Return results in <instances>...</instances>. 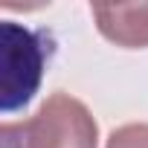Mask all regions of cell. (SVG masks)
<instances>
[{"mask_svg":"<svg viewBox=\"0 0 148 148\" xmlns=\"http://www.w3.org/2000/svg\"><path fill=\"white\" fill-rule=\"evenodd\" d=\"M99 125L84 102L64 90L52 93L35 116L6 122L0 131V148H96Z\"/></svg>","mask_w":148,"mask_h":148,"instance_id":"cell-1","label":"cell"},{"mask_svg":"<svg viewBox=\"0 0 148 148\" xmlns=\"http://www.w3.org/2000/svg\"><path fill=\"white\" fill-rule=\"evenodd\" d=\"M44 32L21 29L18 23L3 26V110L12 113L26 105L44 73Z\"/></svg>","mask_w":148,"mask_h":148,"instance_id":"cell-2","label":"cell"},{"mask_svg":"<svg viewBox=\"0 0 148 148\" xmlns=\"http://www.w3.org/2000/svg\"><path fill=\"white\" fill-rule=\"evenodd\" d=\"M96 29L102 38L122 49H145L148 47V3H125V6H90Z\"/></svg>","mask_w":148,"mask_h":148,"instance_id":"cell-3","label":"cell"},{"mask_svg":"<svg viewBox=\"0 0 148 148\" xmlns=\"http://www.w3.org/2000/svg\"><path fill=\"white\" fill-rule=\"evenodd\" d=\"M105 148H148V125L145 122H131L116 128L108 136Z\"/></svg>","mask_w":148,"mask_h":148,"instance_id":"cell-4","label":"cell"}]
</instances>
